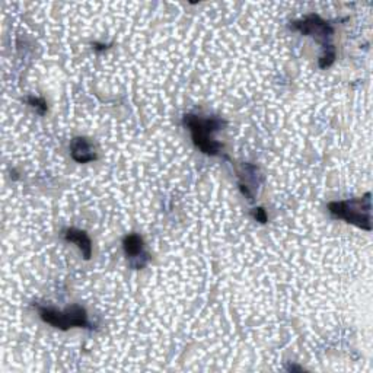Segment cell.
Instances as JSON below:
<instances>
[{
  "mask_svg": "<svg viewBox=\"0 0 373 373\" xmlns=\"http://www.w3.org/2000/svg\"><path fill=\"white\" fill-rule=\"evenodd\" d=\"M225 121L219 117H202L195 114L184 115V126L190 130L192 143L199 148L203 153L209 156H218L223 149L222 143L213 139V134L218 133L223 126Z\"/></svg>",
  "mask_w": 373,
  "mask_h": 373,
  "instance_id": "obj_1",
  "label": "cell"
},
{
  "mask_svg": "<svg viewBox=\"0 0 373 373\" xmlns=\"http://www.w3.org/2000/svg\"><path fill=\"white\" fill-rule=\"evenodd\" d=\"M328 211L337 219H344L347 223L358 227L372 230L370 225V194L362 199L332 202L328 204Z\"/></svg>",
  "mask_w": 373,
  "mask_h": 373,
  "instance_id": "obj_2",
  "label": "cell"
},
{
  "mask_svg": "<svg viewBox=\"0 0 373 373\" xmlns=\"http://www.w3.org/2000/svg\"><path fill=\"white\" fill-rule=\"evenodd\" d=\"M40 318L45 324H50L62 331H67L70 328H90V319L85 308L80 305H72L63 311H57L48 307H38Z\"/></svg>",
  "mask_w": 373,
  "mask_h": 373,
  "instance_id": "obj_3",
  "label": "cell"
},
{
  "mask_svg": "<svg viewBox=\"0 0 373 373\" xmlns=\"http://www.w3.org/2000/svg\"><path fill=\"white\" fill-rule=\"evenodd\" d=\"M292 27H293V29L299 31L300 34L311 35V37H314L316 41L323 43L324 50L334 47L331 44V38H332L334 29H332V27L327 21L323 20L321 16H318V15H308V16L304 17V20L293 22Z\"/></svg>",
  "mask_w": 373,
  "mask_h": 373,
  "instance_id": "obj_4",
  "label": "cell"
},
{
  "mask_svg": "<svg viewBox=\"0 0 373 373\" xmlns=\"http://www.w3.org/2000/svg\"><path fill=\"white\" fill-rule=\"evenodd\" d=\"M122 248L133 269L139 270L146 267V264L149 262V254L145 251V244L140 235L129 234L122 241Z\"/></svg>",
  "mask_w": 373,
  "mask_h": 373,
  "instance_id": "obj_5",
  "label": "cell"
},
{
  "mask_svg": "<svg viewBox=\"0 0 373 373\" xmlns=\"http://www.w3.org/2000/svg\"><path fill=\"white\" fill-rule=\"evenodd\" d=\"M70 156L78 164H90L97 159V152L86 137H75L70 143Z\"/></svg>",
  "mask_w": 373,
  "mask_h": 373,
  "instance_id": "obj_6",
  "label": "cell"
},
{
  "mask_svg": "<svg viewBox=\"0 0 373 373\" xmlns=\"http://www.w3.org/2000/svg\"><path fill=\"white\" fill-rule=\"evenodd\" d=\"M63 238L69 244H75L80 250L85 260H90L92 257V242L90 235H87L85 230L69 227L63 232Z\"/></svg>",
  "mask_w": 373,
  "mask_h": 373,
  "instance_id": "obj_7",
  "label": "cell"
},
{
  "mask_svg": "<svg viewBox=\"0 0 373 373\" xmlns=\"http://www.w3.org/2000/svg\"><path fill=\"white\" fill-rule=\"evenodd\" d=\"M335 57H337V52H335V48L334 47L324 50L323 57L319 59V67H321V69L330 67L335 62Z\"/></svg>",
  "mask_w": 373,
  "mask_h": 373,
  "instance_id": "obj_8",
  "label": "cell"
},
{
  "mask_svg": "<svg viewBox=\"0 0 373 373\" xmlns=\"http://www.w3.org/2000/svg\"><path fill=\"white\" fill-rule=\"evenodd\" d=\"M27 104L31 105L34 110H37L41 115L47 113V102L40 97H28Z\"/></svg>",
  "mask_w": 373,
  "mask_h": 373,
  "instance_id": "obj_9",
  "label": "cell"
},
{
  "mask_svg": "<svg viewBox=\"0 0 373 373\" xmlns=\"http://www.w3.org/2000/svg\"><path fill=\"white\" fill-rule=\"evenodd\" d=\"M253 216H254V219L257 220V222H260V223H265V222H267V213H265V210L262 209V207H257V209H254V211H253Z\"/></svg>",
  "mask_w": 373,
  "mask_h": 373,
  "instance_id": "obj_10",
  "label": "cell"
}]
</instances>
